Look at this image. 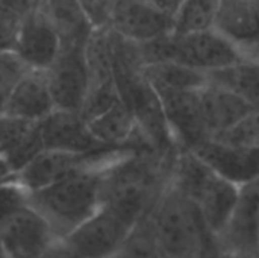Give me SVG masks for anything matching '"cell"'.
<instances>
[{"instance_id":"cell-1","label":"cell","mask_w":259,"mask_h":258,"mask_svg":"<svg viewBox=\"0 0 259 258\" xmlns=\"http://www.w3.org/2000/svg\"><path fill=\"white\" fill-rule=\"evenodd\" d=\"M162 158L150 152H131L109 164L102 176V207L131 227L149 216L167 184L162 182Z\"/></svg>"},{"instance_id":"cell-2","label":"cell","mask_w":259,"mask_h":258,"mask_svg":"<svg viewBox=\"0 0 259 258\" xmlns=\"http://www.w3.org/2000/svg\"><path fill=\"white\" fill-rule=\"evenodd\" d=\"M108 166L79 170L42 190L29 193L27 204L49 222L61 240L102 207V176Z\"/></svg>"},{"instance_id":"cell-3","label":"cell","mask_w":259,"mask_h":258,"mask_svg":"<svg viewBox=\"0 0 259 258\" xmlns=\"http://www.w3.org/2000/svg\"><path fill=\"white\" fill-rule=\"evenodd\" d=\"M168 181L197 207L206 228L217 236L229 219L240 187L219 175L191 151H181L176 155Z\"/></svg>"},{"instance_id":"cell-4","label":"cell","mask_w":259,"mask_h":258,"mask_svg":"<svg viewBox=\"0 0 259 258\" xmlns=\"http://www.w3.org/2000/svg\"><path fill=\"white\" fill-rule=\"evenodd\" d=\"M137 49L143 67L156 62H176L205 75L246 59V55L235 44L214 29L187 35L171 32L153 41L137 44Z\"/></svg>"},{"instance_id":"cell-5","label":"cell","mask_w":259,"mask_h":258,"mask_svg":"<svg viewBox=\"0 0 259 258\" xmlns=\"http://www.w3.org/2000/svg\"><path fill=\"white\" fill-rule=\"evenodd\" d=\"M149 219L165 258H196L206 231L197 207L167 181Z\"/></svg>"},{"instance_id":"cell-6","label":"cell","mask_w":259,"mask_h":258,"mask_svg":"<svg viewBox=\"0 0 259 258\" xmlns=\"http://www.w3.org/2000/svg\"><path fill=\"white\" fill-rule=\"evenodd\" d=\"M131 149H102L91 154H71L44 149L24 169L9 176L8 181L20 187L26 195L42 190L79 170L103 167L120 157L131 154Z\"/></svg>"},{"instance_id":"cell-7","label":"cell","mask_w":259,"mask_h":258,"mask_svg":"<svg viewBox=\"0 0 259 258\" xmlns=\"http://www.w3.org/2000/svg\"><path fill=\"white\" fill-rule=\"evenodd\" d=\"M59 239L29 204L0 220V242L9 258H41Z\"/></svg>"},{"instance_id":"cell-8","label":"cell","mask_w":259,"mask_h":258,"mask_svg":"<svg viewBox=\"0 0 259 258\" xmlns=\"http://www.w3.org/2000/svg\"><path fill=\"white\" fill-rule=\"evenodd\" d=\"M134 227L111 210L100 207L61 242L83 258H109L123 243Z\"/></svg>"},{"instance_id":"cell-9","label":"cell","mask_w":259,"mask_h":258,"mask_svg":"<svg viewBox=\"0 0 259 258\" xmlns=\"http://www.w3.org/2000/svg\"><path fill=\"white\" fill-rule=\"evenodd\" d=\"M217 237L232 257L259 258V179L240 187L237 202Z\"/></svg>"},{"instance_id":"cell-10","label":"cell","mask_w":259,"mask_h":258,"mask_svg":"<svg viewBox=\"0 0 259 258\" xmlns=\"http://www.w3.org/2000/svg\"><path fill=\"white\" fill-rule=\"evenodd\" d=\"M108 27L118 36L141 44L173 30V17L149 0H114Z\"/></svg>"},{"instance_id":"cell-11","label":"cell","mask_w":259,"mask_h":258,"mask_svg":"<svg viewBox=\"0 0 259 258\" xmlns=\"http://www.w3.org/2000/svg\"><path fill=\"white\" fill-rule=\"evenodd\" d=\"M85 44H62L56 61L46 71L56 109L79 113L88 91Z\"/></svg>"},{"instance_id":"cell-12","label":"cell","mask_w":259,"mask_h":258,"mask_svg":"<svg viewBox=\"0 0 259 258\" xmlns=\"http://www.w3.org/2000/svg\"><path fill=\"white\" fill-rule=\"evenodd\" d=\"M156 94L159 96L175 146H181L182 151H193L211 138L203 122L199 90Z\"/></svg>"},{"instance_id":"cell-13","label":"cell","mask_w":259,"mask_h":258,"mask_svg":"<svg viewBox=\"0 0 259 258\" xmlns=\"http://www.w3.org/2000/svg\"><path fill=\"white\" fill-rule=\"evenodd\" d=\"M61 49V36L39 9L33 8L23 15L14 53L29 70L47 71Z\"/></svg>"},{"instance_id":"cell-14","label":"cell","mask_w":259,"mask_h":258,"mask_svg":"<svg viewBox=\"0 0 259 258\" xmlns=\"http://www.w3.org/2000/svg\"><path fill=\"white\" fill-rule=\"evenodd\" d=\"M39 132L44 149L49 151L91 154L106 149L93 137L82 116L74 111L55 109L39 122Z\"/></svg>"},{"instance_id":"cell-15","label":"cell","mask_w":259,"mask_h":258,"mask_svg":"<svg viewBox=\"0 0 259 258\" xmlns=\"http://www.w3.org/2000/svg\"><path fill=\"white\" fill-rule=\"evenodd\" d=\"M42 151L39 123L0 114V163L9 176L24 169Z\"/></svg>"},{"instance_id":"cell-16","label":"cell","mask_w":259,"mask_h":258,"mask_svg":"<svg viewBox=\"0 0 259 258\" xmlns=\"http://www.w3.org/2000/svg\"><path fill=\"white\" fill-rule=\"evenodd\" d=\"M55 109L47 73L27 70L11 91L0 114L39 123Z\"/></svg>"},{"instance_id":"cell-17","label":"cell","mask_w":259,"mask_h":258,"mask_svg":"<svg viewBox=\"0 0 259 258\" xmlns=\"http://www.w3.org/2000/svg\"><path fill=\"white\" fill-rule=\"evenodd\" d=\"M191 152L238 187L259 179V151H244L209 138Z\"/></svg>"},{"instance_id":"cell-18","label":"cell","mask_w":259,"mask_h":258,"mask_svg":"<svg viewBox=\"0 0 259 258\" xmlns=\"http://www.w3.org/2000/svg\"><path fill=\"white\" fill-rule=\"evenodd\" d=\"M199 97L203 122L211 138L228 131L253 108L231 90L209 81L199 90Z\"/></svg>"},{"instance_id":"cell-19","label":"cell","mask_w":259,"mask_h":258,"mask_svg":"<svg viewBox=\"0 0 259 258\" xmlns=\"http://www.w3.org/2000/svg\"><path fill=\"white\" fill-rule=\"evenodd\" d=\"M214 30L235 44L244 55L259 47V15L246 0L220 2Z\"/></svg>"},{"instance_id":"cell-20","label":"cell","mask_w":259,"mask_h":258,"mask_svg":"<svg viewBox=\"0 0 259 258\" xmlns=\"http://www.w3.org/2000/svg\"><path fill=\"white\" fill-rule=\"evenodd\" d=\"M35 8L53 26L62 44H85L94 29L79 0H36Z\"/></svg>"},{"instance_id":"cell-21","label":"cell","mask_w":259,"mask_h":258,"mask_svg":"<svg viewBox=\"0 0 259 258\" xmlns=\"http://www.w3.org/2000/svg\"><path fill=\"white\" fill-rule=\"evenodd\" d=\"M83 53L88 70V91L115 82L112 68L111 30L108 26L93 29L85 41Z\"/></svg>"},{"instance_id":"cell-22","label":"cell","mask_w":259,"mask_h":258,"mask_svg":"<svg viewBox=\"0 0 259 258\" xmlns=\"http://www.w3.org/2000/svg\"><path fill=\"white\" fill-rule=\"evenodd\" d=\"M143 75L156 93L200 90L208 84V75L176 62L144 65Z\"/></svg>"},{"instance_id":"cell-23","label":"cell","mask_w":259,"mask_h":258,"mask_svg":"<svg viewBox=\"0 0 259 258\" xmlns=\"http://www.w3.org/2000/svg\"><path fill=\"white\" fill-rule=\"evenodd\" d=\"M208 81L231 90L253 108L259 106V59L246 58L231 67L212 71L208 75Z\"/></svg>"},{"instance_id":"cell-24","label":"cell","mask_w":259,"mask_h":258,"mask_svg":"<svg viewBox=\"0 0 259 258\" xmlns=\"http://www.w3.org/2000/svg\"><path fill=\"white\" fill-rule=\"evenodd\" d=\"M220 11V0H182L173 15V33L187 35L212 30Z\"/></svg>"},{"instance_id":"cell-25","label":"cell","mask_w":259,"mask_h":258,"mask_svg":"<svg viewBox=\"0 0 259 258\" xmlns=\"http://www.w3.org/2000/svg\"><path fill=\"white\" fill-rule=\"evenodd\" d=\"M109 258H165L155 237L149 216L141 219Z\"/></svg>"},{"instance_id":"cell-26","label":"cell","mask_w":259,"mask_h":258,"mask_svg":"<svg viewBox=\"0 0 259 258\" xmlns=\"http://www.w3.org/2000/svg\"><path fill=\"white\" fill-rule=\"evenodd\" d=\"M214 140L244 151H259V106L252 108L234 126L214 137Z\"/></svg>"},{"instance_id":"cell-27","label":"cell","mask_w":259,"mask_h":258,"mask_svg":"<svg viewBox=\"0 0 259 258\" xmlns=\"http://www.w3.org/2000/svg\"><path fill=\"white\" fill-rule=\"evenodd\" d=\"M29 68L18 59L14 52L0 53V111L11 91Z\"/></svg>"},{"instance_id":"cell-28","label":"cell","mask_w":259,"mask_h":258,"mask_svg":"<svg viewBox=\"0 0 259 258\" xmlns=\"http://www.w3.org/2000/svg\"><path fill=\"white\" fill-rule=\"evenodd\" d=\"M23 15L0 5V53L14 52Z\"/></svg>"},{"instance_id":"cell-29","label":"cell","mask_w":259,"mask_h":258,"mask_svg":"<svg viewBox=\"0 0 259 258\" xmlns=\"http://www.w3.org/2000/svg\"><path fill=\"white\" fill-rule=\"evenodd\" d=\"M27 204V195L11 181L0 182V220Z\"/></svg>"},{"instance_id":"cell-30","label":"cell","mask_w":259,"mask_h":258,"mask_svg":"<svg viewBox=\"0 0 259 258\" xmlns=\"http://www.w3.org/2000/svg\"><path fill=\"white\" fill-rule=\"evenodd\" d=\"M93 27H106L114 0H79Z\"/></svg>"},{"instance_id":"cell-31","label":"cell","mask_w":259,"mask_h":258,"mask_svg":"<svg viewBox=\"0 0 259 258\" xmlns=\"http://www.w3.org/2000/svg\"><path fill=\"white\" fill-rule=\"evenodd\" d=\"M196 258H231V254L225 249L214 233L206 231Z\"/></svg>"},{"instance_id":"cell-32","label":"cell","mask_w":259,"mask_h":258,"mask_svg":"<svg viewBox=\"0 0 259 258\" xmlns=\"http://www.w3.org/2000/svg\"><path fill=\"white\" fill-rule=\"evenodd\" d=\"M35 3H36V0H0V5H3L5 8L11 9L20 15H24L26 12L33 9Z\"/></svg>"},{"instance_id":"cell-33","label":"cell","mask_w":259,"mask_h":258,"mask_svg":"<svg viewBox=\"0 0 259 258\" xmlns=\"http://www.w3.org/2000/svg\"><path fill=\"white\" fill-rule=\"evenodd\" d=\"M41 258H83L77 254H74L73 251H70L61 240H58L44 255Z\"/></svg>"},{"instance_id":"cell-34","label":"cell","mask_w":259,"mask_h":258,"mask_svg":"<svg viewBox=\"0 0 259 258\" xmlns=\"http://www.w3.org/2000/svg\"><path fill=\"white\" fill-rule=\"evenodd\" d=\"M149 2H152L155 6H158L161 11H164L170 17L175 15V12L178 11L179 5L182 3V0H149Z\"/></svg>"},{"instance_id":"cell-35","label":"cell","mask_w":259,"mask_h":258,"mask_svg":"<svg viewBox=\"0 0 259 258\" xmlns=\"http://www.w3.org/2000/svg\"><path fill=\"white\" fill-rule=\"evenodd\" d=\"M246 2L253 8V11L259 15V0H246Z\"/></svg>"},{"instance_id":"cell-36","label":"cell","mask_w":259,"mask_h":258,"mask_svg":"<svg viewBox=\"0 0 259 258\" xmlns=\"http://www.w3.org/2000/svg\"><path fill=\"white\" fill-rule=\"evenodd\" d=\"M0 258H9L6 251H5V248H3V245H2V242H0Z\"/></svg>"},{"instance_id":"cell-37","label":"cell","mask_w":259,"mask_h":258,"mask_svg":"<svg viewBox=\"0 0 259 258\" xmlns=\"http://www.w3.org/2000/svg\"><path fill=\"white\" fill-rule=\"evenodd\" d=\"M252 58H253V59H259V47L253 52V56H252Z\"/></svg>"},{"instance_id":"cell-38","label":"cell","mask_w":259,"mask_h":258,"mask_svg":"<svg viewBox=\"0 0 259 258\" xmlns=\"http://www.w3.org/2000/svg\"><path fill=\"white\" fill-rule=\"evenodd\" d=\"M231 258H238V257H232V255H231Z\"/></svg>"},{"instance_id":"cell-39","label":"cell","mask_w":259,"mask_h":258,"mask_svg":"<svg viewBox=\"0 0 259 258\" xmlns=\"http://www.w3.org/2000/svg\"><path fill=\"white\" fill-rule=\"evenodd\" d=\"M220 2H225V0H220Z\"/></svg>"}]
</instances>
